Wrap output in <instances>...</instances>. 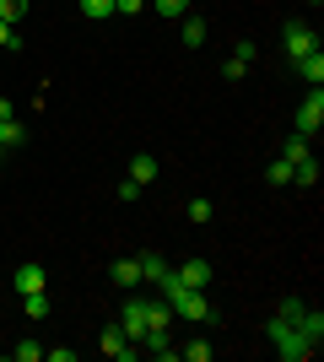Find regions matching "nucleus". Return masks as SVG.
Here are the masks:
<instances>
[{
    "instance_id": "nucleus-1",
    "label": "nucleus",
    "mask_w": 324,
    "mask_h": 362,
    "mask_svg": "<svg viewBox=\"0 0 324 362\" xmlns=\"http://www.w3.org/2000/svg\"><path fill=\"white\" fill-rule=\"evenodd\" d=\"M297 308H303L297 298H287V303L276 308V319H270V341H276V351H281L287 362H308L313 351H319V341L297 325Z\"/></svg>"
},
{
    "instance_id": "nucleus-2",
    "label": "nucleus",
    "mask_w": 324,
    "mask_h": 362,
    "mask_svg": "<svg viewBox=\"0 0 324 362\" xmlns=\"http://www.w3.org/2000/svg\"><path fill=\"white\" fill-rule=\"evenodd\" d=\"M97 351H103V357H114V362H136V357H140V346L119 330V325H108V330L97 335Z\"/></svg>"
},
{
    "instance_id": "nucleus-3",
    "label": "nucleus",
    "mask_w": 324,
    "mask_h": 362,
    "mask_svg": "<svg viewBox=\"0 0 324 362\" xmlns=\"http://www.w3.org/2000/svg\"><path fill=\"white\" fill-rule=\"evenodd\" d=\"M281 38H287V60H303V54H313V49H319V33H313L308 22H287V33H281Z\"/></svg>"
},
{
    "instance_id": "nucleus-4",
    "label": "nucleus",
    "mask_w": 324,
    "mask_h": 362,
    "mask_svg": "<svg viewBox=\"0 0 324 362\" xmlns=\"http://www.w3.org/2000/svg\"><path fill=\"white\" fill-rule=\"evenodd\" d=\"M319 124H324V92L313 87L308 98H303V108H297V136H319Z\"/></svg>"
},
{
    "instance_id": "nucleus-5",
    "label": "nucleus",
    "mask_w": 324,
    "mask_h": 362,
    "mask_svg": "<svg viewBox=\"0 0 324 362\" xmlns=\"http://www.w3.org/2000/svg\"><path fill=\"white\" fill-rule=\"evenodd\" d=\"M173 281H179V287H211V259H179V265H173Z\"/></svg>"
},
{
    "instance_id": "nucleus-6",
    "label": "nucleus",
    "mask_w": 324,
    "mask_h": 362,
    "mask_svg": "<svg viewBox=\"0 0 324 362\" xmlns=\"http://www.w3.org/2000/svg\"><path fill=\"white\" fill-rule=\"evenodd\" d=\"M119 330L140 346V335H146V303H140V298H130V303L119 308Z\"/></svg>"
},
{
    "instance_id": "nucleus-7",
    "label": "nucleus",
    "mask_w": 324,
    "mask_h": 362,
    "mask_svg": "<svg viewBox=\"0 0 324 362\" xmlns=\"http://www.w3.org/2000/svg\"><path fill=\"white\" fill-rule=\"evenodd\" d=\"M11 287L22 292V298H28V292H44V287H49V271H44V265H16Z\"/></svg>"
},
{
    "instance_id": "nucleus-8",
    "label": "nucleus",
    "mask_w": 324,
    "mask_h": 362,
    "mask_svg": "<svg viewBox=\"0 0 324 362\" xmlns=\"http://www.w3.org/2000/svg\"><path fill=\"white\" fill-rule=\"evenodd\" d=\"M108 276H114V287H119V292H136L140 281H146V276H140V259H114V271H108Z\"/></svg>"
},
{
    "instance_id": "nucleus-9",
    "label": "nucleus",
    "mask_w": 324,
    "mask_h": 362,
    "mask_svg": "<svg viewBox=\"0 0 324 362\" xmlns=\"http://www.w3.org/2000/svg\"><path fill=\"white\" fill-rule=\"evenodd\" d=\"M140 346L152 351V357H162V362L179 357V346H173V330H146V335H140Z\"/></svg>"
},
{
    "instance_id": "nucleus-10",
    "label": "nucleus",
    "mask_w": 324,
    "mask_h": 362,
    "mask_svg": "<svg viewBox=\"0 0 324 362\" xmlns=\"http://www.w3.org/2000/svg\"><path fill=\"white\" fill-rule=\"evenodd\" d=\"M297 65V76L308 81V87H324V54L313 49V54H303V60H292Z\"/></svg>"
},
{
    "instance_id": "nucleus-11",
    "label": "nucleus",
    "mask_w": 324,
    "mask_h": 362,
    "mask_svg": "<svg viewBox=\"0 0 324 362\" xmlns=\"http://www.w3.org/2000/svg\"><path fill=\"white\" fill-rule=\"evenodd\" d=\"M146 330H173V303H146Z\"/></svg>"
},
{
    "instance_id": "nucleus-12",
    "label": "nucleus",
    "mask_w": 324,
    "mask_h": 362,
    "mask_svg": "<svg viewBox=\"0 0 324 362\" xmlns=\"http://www.w3.org/2000/svg\"><path fill=\"white\" fill-rule=\"evenodd\" d=\"M130 179H136V184L157 179V157H152V151H136V157H130Z\"/></svg>"
},
{
    "instance_id": "nucleus-13",
    "label": "nucleus",
    "mask_w": 324,
    "mask_h": 362,
    "mask_svg": "<svg viewBox=\"0 0 324 362\" xmlns=\"http://www.w3.org/2000/svg\"><path fill=\"white\" fill-rule=\"evenodd\" d=\"M168 271H173V265H168L162 255H140V276H146V281H157V287H162V281H168Z\"/></svg>"
},
{
    "instance_id": "nucleus-14",
    "label": "nucleus",
    "mask_w": 324,
    "mask_h": 362,
    "mask_svg": "<svg viewBox=\"0 0 324 362\" xmlns=\"http://www.w3.org/2000/svg\"><path fill=\"white\" fill-rule=\"evenodd\" d=\"M281 157H287V163H303V157H313V141L292 130V136H287V146H281Z\"/></svg>"
},
{
    "instance_id": "nucleus-15",
    "label": "nucleus",
    "mask_w": 324,
    "mask_h": 362,
    "mask_svg": "<svg viewBox=\"0 0 324 362\" xmlns=\"http://www.w3.org/2000/svg\"><path fill=\"white\" fill-rule=\"evenodd\" d=\"M292 184L313 189V184H319V157H303V163H292Z\"/></svg>"
},
{
    "instance_id": "nucleus-16",
    "label": "nucleus",
    "mask_w": 324,
    "mask_h": 362,
    "mask_svg": "<svg viewBox=\"0 0 324 362\" xmlns=\"http://www.w3.org/2000/svg\"><path fill=\"white\" fill-rule=\"evenodd\" d=\"M184 357H189V362H211V357H216V346L205 341V335H195V341H184Z\"/></svg>"
},
{
    "instance_id": "nucleus-17",
    "label": "nucleus",
    "mask_w": 324,
    "mask_h": 362,
    "mask_svg": "<svg viewBox=\"0 0 324 362\" xmlns=\"http://www.w3.org/2000/svg\"><path fill=\"white\" fill-rule=\"evenodd\" d=\"M22 308H28V319H49V287H44V292H28V298H22Z\"/></svg>"
},
{
    "instance_id": "nucleus-18",
    "label": "nucleus",
    "mask_w": 324,
    "mask_h": 362,
    "mask_svg": "<svg viewBox=\"0 0 324 362\" xmlns=\"http://www.w3.org/2000/svg\"><path fill=\"white\" fill-rule=\"evenodd\" d=\"M22 141H28V130H22L16 119H6V124H0V146H6V151H16Z\"/></svg>"
},
{
    "instance_id": "nucleus-19",
    "label": "nucleus",
    "mask_w": 324,
    "mask_h": 362,
    "mask_svg": "<svg viewBox=\"0 0 324 362\" xmlns=\"http://www.w3.org/2000/svg\"><path fill=\"white\" fill-rule=\"evenodd\" d=\"M205 44V22L200 16H184V49H200Z\"/></svg>"
},
{
    "instance_id": "nucleus-20",
    "label": "nucleus",
    "mask_w": 324,
    "mask_h": 362,
    "mask_svg": "<svg viewBox=\"0 0 324 362\" xmlns=\"http://www.w3.org/2000/svg\"><path fill=\"white\" fill-rule=\"evenodd\" d=\"M81 16H87V22H103V16H114V0H81Z\"/></svg>"
},
{
    "instance_id": "nucleus-21",
    "label": "nucleus",
    "mask_w": 324,
    "mask_h": 362,
    "mask_svg": "<svg viewBox=\"0 0 324 362\" xmlns=\"http://www.w3.org/2000/svg\"><path fill=\"white\" fill-rule=\"evenodd\" d=\"M16 362H44V341H16Z\"/></svg>"
},
{
    "instance_id": "nucleus-22",
    "label": "nucleus",
    "mask_w": 324,
    "mask_h": 362,
    "mask_svg": "<svg viewBox=\"0 0 324 362\" xmlns=\"http://www.w3.org/2000/svg\"><path fill=\"white\" fill-rule=\"evenodd\" d=\"M22 11H28V0H0V22H6V28H16Z\"/></svg>"
},
{
    "instance_id": "nucleus-23",
    "label": "nucleus",
    "mask_w": 324,
    "mask_h": 362,
    "mask_svg": "<svg viewBox=\"0 0 324 362\" xmlns=\"http://www.w3.org/2000/svg\"><path fill=\"white\" fill-rule=\"evenodd\" d=\"M265 179H270V184H292V163H287V157H276V163H270V173H265Z\"/></svg>"
},
{
    "instance_id": "nucleus-24",
    "label": "nucleus",
    "mask_w": 324,
    "mask_h": 362,
    "mask_svg": "<svg viewBox=\"0 0 324 362\" xmlns=\"http://www.w3.org/2000/svg\"><path fill=\"white\" fill-rule=\"evenodd\" d=\"M222 76H227V81H244V76H248V60H238V54H227V65H222Z\"/></svg>"
},
{
    "instance_id": "nucleus-25",
    "label": "nucleus",
    "mask_w": 324,
    "mask_h": 362,
    "mask_svg": "<svg viewBox=\"0 0 324 362\" xmlns=\"http://www.w3.org/2000/svg\"><path fill=\"white\" fill-rule=\"evenodd\" d=\"M189 222H211V200H189Z\"/></svg>"
},
{
    "instance_id": "nucleus-26",
    "label": "nucleus",
    "mask_w": 324,
    "mask_h": 362,
    "mask_svg": "<svg viewBox=\"0 0 324 362\" xmlns=\"http://www.w3.org/2000/svg\"><path fill=\"white\" fill-rule=\"evenodd\" d=\"M152 6H157L162 16H184V11H189V0H152Z\"/></svg>"
},
{
    "instance_id": "nucleus-27",
    "label": "nucleus",
    "mask_w": 324,
    "mask_h": 362,
    "mask_svg": "<svg viewBox=\"0 0 324 362\" xmlns=\"http://www.w3.org/2000/svg\"><path fill=\"white\" fill-rule=\"evenodd\" d=\"M0 49H11V54H16V49H22V38H16V28H6V22H0Z\"/></svg>"
},
{
    "instance_id": "nucleus-28",
    "label": "nucleus",
    "mask_w": 324,
    "mask_h": 362,
    "mask_svg": "<svg viewBox=\"0 0 324 362\" xmlns=\"http://www.w3.org/2000/svg\"><path fill=\"white\" fill-rule=\"evenodd\" d=\"M44 357L49 362H76V351H71V346H44Z\"/></svg>"
},
{
    "instance_id": "nucleus-29",
    "label": "nucleus",
    "mask_w": 324,
    "mask_h": 362,
    "mask_svg": "<svg viewBox=\"0 0 324 362\" xmlns=\"http://www.w3.org/2000/svg\"><path fill=\"white\" fill-rule=\"evenodd\" d=\"M140 6H146V0H114V11H119V16H136Z\"/></svg>"
},
{
    "instance_id": "nucleus-30",
    "label": "nucleus",
    "mask_w": 324,
    "mask_h": 362,
    "mask_svg": "<svg viewBox=\"0 0 324 362\" xmlns=\"http://www.w3.org/2000/svg\"><path fill=\"white\" fill-rule=\"evenodd\" d=\"M6 119H16V114H11V103H6V98H0V124H6Z\"/></svg>"
},
{
    "instance_id": "nucleus-31",
    "label": "nucleus",
    "mask_w": 324,
    "mask_h": 362,
    "mask_svg": "<svg viewBox=\"0 0 324 362\" xmlns=\"http://www.w3.org/2000/svg\"><path fill=\"white\" fill-rule=\"evenodd\" d=\"M0 163H6V146H0Z\"/></svg>"
},
{
    "instance_id": "nucleus-32",
    "label": "nucleus",
    "mask_w": 324,
    "mask_h": 362,
    "mask_svg": "<svg viewBox=\"0 0 324 362\" xmlns=\"http://www.w3.org/2000/svg\"><path fill=\"white\" fill-rule=\"evenodd\" d=\"M308 6H319V0H308Z\"/></svg>"
}]
</instances>
